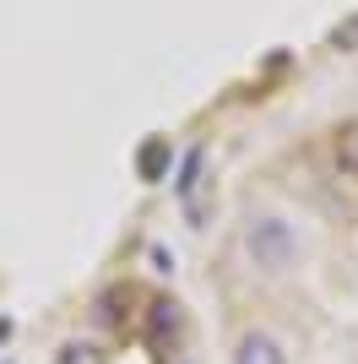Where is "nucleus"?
<instances>
[{
	"instance_id": "f03ea898",
	"label": "nucleus",
	"mask_w": 358,
	"mask_h": 364,
	"mask_svg": "<svg viewBox=\"0 0 358 364\" xmlns=\"http://www.w3.org/2000/svg\"><path fill=\"white\" fill-rule=\"evenodd\" d=\"M234 364H288V353L271 332H244L234 348Z\"/></svg>"
},
{
	"instance_id": "0eeeda50",
	"label": "nucleus",
	"mask_w": 358,
	"mask_h": 364,
	"mask_svg": "<svg viewBox=\"0 0 358 364\" xmlns=\"http://www.w3.org/2000/svg\"><path fill=\"white\" fill-rule=\"evenodd\" d=\"M136 168H141L147 180H158V174H163V141H147V147H141V158H136Z\"/></svg>"
},
{
	"instance_id": "423d86ee",
	"label": "nucleus",
	"mask_w": 358,
	"mask_h": 364,
	"mask_svg": "<svg viewBox=\"0 0 358 364\" xmlns=\"http://www.w3.org/2000/svg\"><path fill=\"white\" fill-rule=\"evenodd\" d=\"M55 364H109V359H104L98 343H65V348L55 353Z\"/></svg>"
},
{
	"instance_id": "39448f33",
	"label": "nucleus",
	"mask_w": 358,
	"mask_h": 364,
	"mask_svg": "<svg viewBox=\"0 0 358 364\" xmlns=\"http://www.w3.org/2000/svg\"><path fill=\"white\" fill-rule=\"evenodd\" d=\"M174 332H179V304L174 299H158V304H152V337L168 343Z\"/></svg>"
},
{
	"instance_id": "7ed1b4c3",
	"label": "nucleus",
	"mask_w": 358,
	"mask_h": 364,
	"mask_svg": "<svg viewBox=\"0 0 358 364\" xmlns=\"http://www.w3.org/2000/svg\"><path fill=\"white\" fill-rule=\"evenodd\" d=\"M201 174H207V147H190L185 164H179V180H174L179 201H201Z\"/></svg>"
},
{
	"instance_id": "20e7f679",
	"label": "nucleus",
	"mask_w": 358,
	"mask_h": 364,
	"mask_svg": "<svg viewBox=\"0 0 358 364\" xmlns=\"http://www.w3.org/2000/svg\"><path fill=\"white\" fill-rule=\"evenodd\" d=\"M337 164L358 180V120H347L342 131H337Z\"/></svg>"
},
{
	"instance_id": "f257e3e1",
	"label": "nucleus",
	"mask_w": 358,
	"mask_h": 364,
	"mask_svg": "<svg viewBox=\"0 0 358 364\" xmlns=\"http://www.w3.org/2000/svg\"><path fill=\"white\" fill-rule=\"evenodd\" d=\"M244 250H250V261L261 267V272H288L298 261V234L288 218H271L261 213L250 228H244Z\"/></svg>"
}]
</instances>
